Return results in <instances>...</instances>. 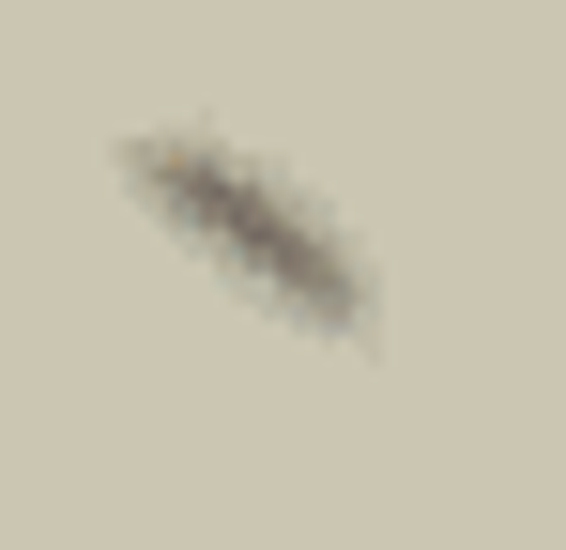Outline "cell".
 <instances>
[{
	"label": "cell",
	"instance_id": "6da1fadb",
	"mask_svg": "<svg viewBox=\"0 0 566 550\" xmlns=\"http://www.w3.org/2000/svg\"><path fill=\"white\" fill-rule=\"evenodd\" d=\"M123 199H138V230L199 261L230 306H261L291 337H368V245L276 169V154H245V138H199V123H138L123 138Z\"/></svg>",
	"mask_w": 566,
	"mask_h": 550
}]
</instances>
